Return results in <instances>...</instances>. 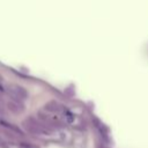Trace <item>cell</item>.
I'll return each mask as SVG.
<instances>
[{
    "label": "cell",
    "mask_w": 148,
    "mask_h": 148,
    "mask_svg": "<svg viewBox=\"0 0 148 148\" xmlns=\"http://www.w3.org/2000/svg\"><path fill=\"white\" fill-rule=\"evenodd\" d=\"M10 92H12L15 97H17V98H24V97L27 96L25 90H24V89H22L21 87H16V86L10 87Z\"/></svg>",
    "instance_id": "1"
}]
</instances>
